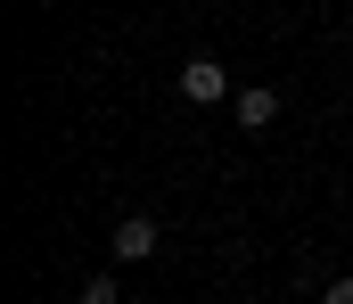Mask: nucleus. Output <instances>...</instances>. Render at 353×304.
I'll list each match as a JSON object with an SVG mask.
<instances>
[{"mask_svg": "<svg viewBox=\"0 0 353 304\" xmlns=\"http://www.w3.org/2000/svg\"><path fill=\"white\" fill-rule=\"evenodd\" d=\"M181 99H189V107H222V99H230L222 58H205V50H197V58H181Z\"/></svg>", "mask_w": 353, "mask_h": 304, "instance_id": "nucleus-1", "label": "nucleus"}, {"mask_svg": "<svg viewBox=\"0 0 353 304\" xmlns=\"http://www.w3.org/2000/svg\"><path fill=\"white\" fill-rule=\"evenodd\" d=\"M107 247H115V263H148L157 255V222L148 214H115V239Z\"/></svg>", "mask_w": 353, "mask_h": 304, "instance_id": "nucleus-2", "label": "nucleus"}, {"mask_svg": "<svg viewBox=\"0 0 353 304\" xmlns=\"http://www.w3.org/2000/svg\"><path fill=\"white\" fill-rule=\"evenodd\" d=\"M230 107H239V123H247V132H263L271 115H279V91H263V83H247V91H239Z\"/></svg>", "mask_w": 353, "mask_h": 304, "instance_id": "nucleus-3", "label": "nucleus"}, {"mask_svg": "<svg viewBox=\"0 0 353 304\" xmlns=\"http://www.w3.org/2000/svg\"><path fill=\"white\" fill-rule=\"evenodd\" d=\"M83 304H123V296H115V272H90V280H83Z\"/></svg>", "mask_w": 353, "mask_h": 304, "instance_id": "nucleus-4", "label": "nucleus"}, {"mask_svg": "<svg viewBox=\"0 0 353 304\" xmlns=\"http://www.w3.org/2000/svg\"><path fill=\"white\" fill-rule=\"evenodd\" d=\"M321 304H353V280H329V288H321Z\"/></svg>", "mask_w": 353, "mask_h": 304, "instance_id": "nucleus-5", "label": "nucleus"}, {"mask_svg": "<svg viewBox=\"0 0 353 304\" xmlns=\"http://www.w3.org/2000/svg\"><path fill=\"white\" fill-rule=\"evenodd\" d=\"M123 304H140V296H123Z\"/></svg>", "mask_w": 353, "mask_h": 304, "instance_id": "nucleus-6", "label": "nucleus"}]
</instances>
